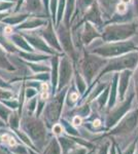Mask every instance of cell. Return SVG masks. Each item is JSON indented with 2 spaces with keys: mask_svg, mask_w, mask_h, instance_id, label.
Instances as JSON below:
<instances>
[{
  "mask_svg": "<svg viewBox=\"0 0 138 154\" xmlns=\"http://www.w3.org/2000/svg\"><path fill=\"white\" fill-rule=\"evenodd\" d=\"M117 12H120V14H124V12H126L127 11V6H126V4L125 3H120V4H117Z\"/></svg>",
  "mask_w": 138,
  "mask_h": 154,
  "instance_id": "obj_5",
  "label": "cell"
},
{
  "mask_svg": "<svg viewBox=\"0 0 138 154\" xmlns=\"http://www.w3.org/2000/svg\"><path fill=\"white\" fill-rule=\"evenodd\" d=\"M135 150V142L132 144L131 146L129 147V150H127L126 152H125V154H133V152H134Z\"/></svg>",
  "mask_w": 138,
  "mask_h": 154,
  "instance_id": "obj_8",
  "label": "cell"
},
{
  "mask_svg": "<svg viewBox=\"0 0 138 154\" xmlns=\"http://www.w3.org/2000/svg\"><path fill=\"white\" fill-rule=\"evenodd\" d=\"M0 154H4L3 150H1V149H0Z\"/></svg>",
  "mask_w": 138,
  "mask_h": 154,
  "instance_id": "obj_16",
  "label": "cell"
},
{
  "mask_svg": "<svg viewBox=\"0 0 138 154\" xmlns=\"http://www.w3.org/2000/svg\"><path fill=\"white\" fill-rule=\"evenodd\" d=\"M106 152H107V146H104V147L99 151L98 154H106Z\"/></svg>",
  "mask_w": 138,
  "mask_h": 154,
  "instance_id": "obj_11",
  "label": "cell"
},
{
  "mask_svg": "<svg viewBox=\"0 0 138 154\" xmlns=\"http://www.w3.org/2000/svg\"><path fill=\"white\" fill-rule=\"evenodd\" d=\"M25 128L26 133L31 137L33 141H39L42 142L46 138V128L40 121L37 120H30L25 122Z\"/></svg>",
  "mask_w": 138,
  "mask_h": 154,
  "instance_id": "obj_1",
  "label": "cell"
},
{
  "mask_svg": "<svg viewBox=\"0 0 138 154\" xmlns=\"http://www.w3.org/2000/svg\"><path fill=\"white\" fill-rule=\"evenodd\" d=\"M77 98H79V95H77V94H72V95H71V99H72V101H75V100H76V99Z\"/></svg>",
  "mask_w": 138,
  "mask_h": 154,
  "instance_id": "obj_12",
  "label": "cell"
},
{
  "mask_svg": "<svg viewBox=\"0 0 138 154\" xmlns=\"http://www.w3.org/2000/svg\"><path fill=\"white\" fill-rule=\"evenodd\" d=\"M28 152H29V154H36V153L34 152L33 150H31V149H29V150H28Z\"/></svg>",
  "mask_w": 138,
  "mask_h": 154,
  "instance_id": "obj_14",
  "label": "cell"
},
{
  "mask_svg": "<svg viewBox=\"0 0 138 154\" xmlns=\"http://www.w3.org/2000/svg\"><path fill=\"white\" fill-rule=\"evenodd\" d=\"M2 125H3V122H2V121L0 120V126H2Z\"/></svg>",
  "mask_w": 138,
  "mask_h": 154,
  "instance_id": "obj_17",
  "label": "cell"
},
{
  "mask_svg": "<svg viewBox=\"0 0 138 154\" xmlns=\"http://www.w3.org/2000/svg\"><path fill=\"white\" fill-rule=\"evenodd\" d=\"M61 150H60V146H59V143L56 139L51 141V143L49 144L47 148L44 151V154H60Z\"/></svg>",
  "mask_w": 138,
  "mask_h": 154,
  "instance_id": "obj_2",
  "label": "cell"
},
{
  "mask_svg": "<svg viewBox=\"0 0 138 154\" xmlns=\"http://www.w3.org/2000/svg\"><path fill=\"white\" fill-rule=\"evenodd\" d=\"M87 153V150L85 148H77L75 150H72L71 152L68 153V154H86Z\"/></svg>",
  "mask_w": 138,
  "mask_h": 154,
  "instance_id": "obj_6",
  "label": "cell"
},
{
  "mask_svg": "<svg viewBox=\"0 0 138 154\" xmlns=\"http://www.w3.org/2000/svg\"><path fill=\"white\" fill-rule=\"evenodd\" d=\"M72 123H73L74 125H79L82 123V118L79 117V116H76V117H74L73 121H72Z\"/></svg>",
  "mask_w": 138,
  "mask_h": 154,
  "instance_id": "obj_9",
  "label": "cell"
},
{
  "mask_svg": "<svg viewBox=\"0 0 138 154\" xmlns=\"http://www.w3.org/2000/svg\"><path fill=\"white\" fill-rule=\"evenodd\" d=\"M8 114H9V110H7L3 106H0V116H1L4 120L7 119V115H8Z\"/></svg>",
  "mask_w": 138,
  "mask_h": 154,
  "instance_id": "obj_4",
  "label": "cell"
},
{
  "mask_svg": "<svg viewBox=\"0 0 138 154\" xmlns=\"http://www.w3.org/2000/svg\"><path fill=\"white\" fill-rule=\"evenodd\" d=\"M93 125H94L95 128H99V126L101 125V121H100V119H96V120H94Z\"/></svg>",
  "mask_w": 138,
  "mask_h": 154,
  "instance_id": "obj_10",
  "label": "cell"
},
{
  "mask_svg": "<svg viewBox=\"0 0 138 154\" xmlns=\"http://www.w3.org/2000/svg\"><path fill=\"white\" fill-rule=\"evenodd\" d=\"M122 1H123V3L128 4V3H130V2H131V0H122Z\"/></svg>",
  "mask_w": 138,
  "mask_h": 154,
  "instance_id": "obj_13",
  "label": "cell"
},
{
  "mask_svg": "<svg viewBox=\"0 0 138 154\" xmlns=\"http://www.w3.org/2000/svg\"><path fill=\"white\" fill-rule=\"evenodd\" d=\"M62 131H63V128H62V126L60 125H54V128H53V133L56 134V135L61 134Z\"/></svg>",
  "mask_w": 138,
  "mask_h": 154,
  "instance_id": "obj_7",
  "label": "cell"
},
{
  "mask_svg": "<svg viewBox=\"0 0 138 154\" xmlns=\"http://www.w3.org/2000/svg\"><path fill=\"white\" fill-rule=\"evenodd\" d=\"M110 154H115V152H114V148L112 147V149H111V152H110Z\"/></svg>",
  "mask_w": 138,
  "mask_h": 154,
  "instance_id": "obj_15",
  "label": "cell"
},
{
  "mask_svg": "<svg viewBox=\"0 0 138 154\" xmlns=\"http://www.w3.org/2000/svg\"><path fill=\"white\" fill-rule=\"evenodd\" d=\"M59 142L61 143V145H62V150H63V152L64 153H66L67 152V150L68 149H71L72 148V146L74 145V142L73 141H71V140H69V139H66V138H60L59 139Z\"/></svg>",
  "mask_w": 138,
  "mask_h": 154,
  "instance_id": "obj_3",
  "label": "cell"
}]
</instances>
